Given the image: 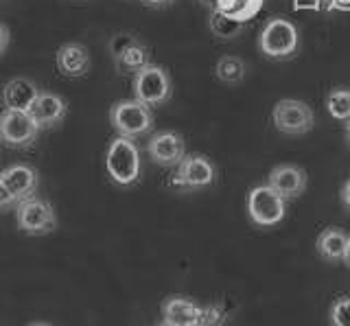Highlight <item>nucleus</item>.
<instances>
[{
	"mask_svg": "<svg viewBox=\"0 0 350 326\" xmlns=\"http://www.w3.org/2000/svg\"><path fill=\"white\" fill-rule=\"evenodd\" d=\"M171 96V77L162 66L149 64L134 74V99L147 105H162Z\"/></svg>",
	"mask_w": 350,
	"mask_h": 326,
	"instance_id": "obj_6",
	"label": "nucleus"
},
{
	"mask_svg": "<svg viewBox=\"0 0 350 326\" xmlns=\"http://www.w3.org/2000/svg\"><path fill=\"white\" fill-rule=\"evenodd\" d=\"M9 40H11L9 29L3 23H0V57H3L5 53H7V49H9Z\"/></svg>",
	"mask_w": 350,
	"mask_h": 326,
	"instance_id": "obj_27",
	"label": "nucleus"
},
{
	"mask_svg": "<svg viewBox=\"0 0 350 326\" xmlns=\"http://www.w3.org/2000/svg\"><path fill=\"white\" fill-rule=\"evenodd\" d=\"M160 326H175V324H171V322H162Z\"/></svg>",
	"mask_w": 350,
	"mask_h": 326,
	"instance_id": "obj_35",
	"label": "nucleus"
},
{
	"mask_svg": "<svg viewBox=\"0 0 350 326\" xmlns=\"http://www.w3.org/2000/svg\"><path fill=\"white\" fill-rule=\"evenodd\" d=\"M350 236L342 230V228H326V230L317 236V252L326 260H342L346 256Z\"/></svg>",
	"mask_w": 350,
	"mask_h": 326,
	"instance_id": "obj_17",
	"label": "nucleus"
},
{
	"mask_svg": "<svg viewBox=\"0 0 350 326\" xmlns=\"http://www.w3.org/2000/svg\"><path fill=\"white\" fill-rule=\"evenodd\" d=\"M116 62V66L118 70H123V72H138L142 70L145 66H149V49L145 44H140V42H136L134 46H129L125 53H120V55L114 59Z\"/></svg>",
	"mask_w": 350,
	"mask_h": 326,
	"instance_id": "obj_20",
	"label": "nucleus"
},
{
	"mask_svg": "<svg viewBox=\"0 0 350 326\" xmlns=\"http://www.w3.org/2000/svg\"><path fill=\"white\" fill-rule=\"evenodd\" d=\"M29 114L36 118V123L40 125V129L46 127H55L59 125L66 114H68V103H66L64 96L55 94V92H40V96L36 99V103L31 105Z\"/></svg>",
	"mask_w": 350,
	"mask_h": 326,
	"instance_id": "obj_13",
	"label": "nucleus"
},
{
	"mask_svg": "<svg viewBox=\"0 0 350 326\" xmlns=\"http://www.w3.org/2000/svg\"><path fill=\"white\" fill-rule=\"evenodd\" d=\"M147 154L160 167H178L186 158L184 138L178 132H158L149 138Z\"/></svg>",
	"mask_w": 350,
	"mask_h": 326,
	"instance_id": "obj_10",
	"label": "nucleus"
},
{
	"mask_svg": "<svg viewBox=\"0 0 350 326\" xmlns=\"http://www.w3.org/2000/svg\"><path fill=\"white\" fill-rule=\"evenodd\" d=\"M109 123L118 132V136L138 138L145 136L153 127V114L147 103L138 99H125L112 105L109 110Z\"/></svg>",
	"mask_w": 350,
	"mask_h": 326,
	"instance_id": "obj_3",
	"label": "nucleus"
},
{
	"mask_svg": "<svg viewBox=\"0 0 350 326\" xmlns=\"http://www.w3.org/2000/svg\"><path fill=\"white\" fill-rule=\"evenodd\" d=\"M208 29H211V33L215 38H221V40H234L243 33L245 29V23H241V20H234L230 18L228 14L219 12V9H213L211 12V18H208Z\"/></svg>",
	"mask_w": 350,
	"mask_h": 326,
	"instance_id": "obj_18",
	"label": "nucleus"
},
{
	"mask_svg": "<svg viewBox=\"0 0 350 326\" xmlns=\"http://www.w3.org/2000/svg\"><path fill=\"white\" fill-rule=\"evenodd\" d=\"M339 200H342V204L350 210V180L342 187V193H339Z\"/></svg>",
	"mask_w": 350,
	"mask_h": 326,
	"instance_id": "obj_28",
	"label": "nucleus"
},
{
	"mask_svg": "<svg viewBox=\"0 0 350 326\" xmlns=\"http://www.w3.org/2000/svg\"><path fill=\"white\" fill-rule=\"evenodd\" d=\"M326 110L335 121H350V90L337 88L326 96Z\"/></svg>",
	"mask_w": 350,
	"mask_h": 326,
	"instance_id": "obj_22",
	"label": "nucleus"
},
{
	"mask_svg": "<svg viewBox=\"0 0 350 326\" xmlns=\"http://www.w3.org/2000/svg\"><path fill=\"white\" fill-rule=\"evenodd\" d=\"M147 7H153V9H160V7H167L171 5V0H142Z\"/></svg>",
	"mask_w": 350,
	"mask_h": 326,
	"instance_id": "obj_30",
	"label": "nucleus"
},
{
	"mask_svg": "<svg viewBox=\"0 0 350 326\" xmlns=\"http://www.w3.org/2000/svg\"><path fill=\"white\" fill-rule=\"evenodd\" d=\"M40 85L29 77H14L3 88V105L5 110H22L29 112L31 105L40 96Z\"/></svg>",
	"mask_w": 350,
	"mask_h": 326,
	"instance_id": "obj_14",
	"label": "nucleus"
},
{
	"mask_svg": "<svg viewBox=\"0 0 350 326\" xmlns=\"http://www.w3.org/2000/svg\"><path fill=\"white\" fill-rule=\"evenodd\" d=\"M29 326H53V324H46V322H33V324H29Z\"/></svg>",
	"mask_w": 350,
	"mask_h": 326,
	"instance_id": "obj_33",
	"label": "nucleus"
},
{
	"mask_svg": "<svg viewBox=\"0 0 350 326\" xmlns=\"http://www.w3.org/2000/svg\"><path fill=\"white\" fill-rule=\"evenodd\" d=\"M335 9H350V0H317V12H335Z\"/></svg>",
	"mask_w": 350,
	"mask_h": 326,
	"instance_id": "obj_25",
	"label": "nucleus"
},
{
	"mask_svg": "<svg viewBox=\"0 0 350 326\" xmlns=\"http://www.w3.org/2000/svg\"><path fill=\"white\" fill-rule=\"evenodd\" d=\"M55 62H57V70L68 79H79L90 70V53L79 42H68L59 46Z\"/></svg>",
	"mask_w": 350,
	"mask_h": 326,
	"instance_id": "obj_15",
	"label": "nucleus"
},
{
	"mask_svg": "<svg viewBox=\"0 0 350 326\" xmlns=\"http://www.w3.org/2000/svg\"><path fill=\"white\" fill-rule=\"evenodd\" d=\"M40 125L29 112L3 110L0 112V140L7 147H29L36 143Z\"/></svg>",
	"mask_w": 350,
	"mask_h": 326,
	"instance_id": "obj_8",
	"label": "nucleus"
},
{
	"mask_svg": "<svg viewBox=\"0 0 350 326\" xmlns=\"http://www.w3.org/2000/svg\"><path fill=\"white\" fill-rule=\"evenodd\" d=\"M295 9H315L317 12V0H293Z\"/></svg>",
	"mask_w": 350,
	"mask_h": 326,
	"instance_id": "obj_29",
	"label": "nucleus"
},
{
	"mask_svg": "<svg viewBox=\"0 0 350 326\" xmlns=\"http://www.w3.org/2000/svg\"><path fill=\"white\" fill-rule=\"evenodd\" d=\"M284 204H287V200L280 198L269 184H262V187L252 189L247 195L250 219L256 226H262V228L276 226L284 219V213H287V206Z\"/></svg>",
	"mask_w": 350,
	"mask_h": 326,
	"instance_id": "obj_5",
	"label": "nucleus"
},
{
	"mask_svg": "<svg viewBox=\"0 0 350 326\" xmlns=\"http://www.w3.org/2000/svg\"><path fill=\"white\" fill-rule=\"evenodd\" d=\"M260 7H262V0H221L217 9L228 14L230 18L245 23V20L254 18L258 14Z\"/></svg>",
	"mask_w": 350,
	"mask_h": 326,
	"instance_id": "obj_21",
	"label": "nucleus"
},
{
	"mask_svg": "<svg viewBox=\"0 0 350 326\" xmlns=\"http://www.w3.org/2000/svg\"><path fill=\"white\" fill-rule=\"evenodd\" d=\"M213 182H215V167L204 156H186L171 178V184L178 189H204L211 187Z\"/></svg>",
	"mask_w": 350,
	"mask_h": 326,
	"instance_id": "obj_9",
	"label": "nucleus"
},
{
	"mask_svg": "<svg viewBox=\"0 0 350 326\" xmlns=\"http://www.w3.org/2000/svg\"><path fill=\"white\" fill-rule=\"evenodd\" d=\"M271 121L280 134L300 136L313 129L315 114L311 105L300 99H280L271 110Z\"/></svg>",
	"mask_w": 350,
	"mask_h": 326,
	"instance_id": "obj_4",
	"label": "nucleus"
},
{
	"mask_svg": "<svg viewBox=\"0 0 350 326\" xmlns=\"http://www.w3.org/2000/svg\"><path fill=\"white\" fill-rule=\"evenodd\" d=\"M195 326H197V324H195Z\"/></svg>",
	"mask_w": 350,
	"mask_h": 326,
	"instance_id": "obj_36",
	"label": "nucleus"
},
{
	"mask_svg": "<svg viewBox=\"0 0 350 326\" xmlns=\"http://www.w3.org/2000/svg\"><path fill=\"white\" fill-rule=\"evenodd\" d=\"M9 206H18L16 198L9 193V189L5 187V182L0 180V208H9Z\"/></svg>",
	"mask_w": 350,
	"mask_h": 326,
	"instance_id": "obj_26",
	"label": "nucleus"
},
{
	"mask_svg": "<svg viewBox=\"0 0 350 326\" xmlns=\"http://www.w3.org/2000/svg\"><path fill=\"white\" fill-rule=\"evenodd\" d=\"M162 315L164 322H171L175 326H195L202 320V307H197L195 302L173 296L164 300L162 304Z\"/></svg>",
	"mask_w": 350,
	"mask_h": 326,
	"instance_id": "obj_16",
	"label": "nucleus"
},
{
	"mask_svg": "<svg viewBox=\"0 0 350 326\" xmlns=\"http://www.w3.org/2000/svg\"><path fill=\"white\" fill-rule=\"evenodd\" d=\"M333 326H350V298H339L331 307Z\"/></svg>",
	"mask_w": 350,
	"mask_h": 326,
	"instance_id": "obj_23",
	"label": "nucleus"
},
{
	"mask_svg": "<svg viewBox=\"0 0 350 326\" xmlns=\"http://www.w3.org/2000/svg\"><path fill=\"white\" fill-rule=\"evenodd\" d=\"M346 132H348V140H350V121L346 123Z\"/></svg>",
	"mask_w": 350,
	"mask_h": 326,
	"instance_id": "obj_34",
	"label": "nucleus"
},
{
	"mask_svg": "<svg viewBox=\"0 0 350 326\" xmlns=\"http://www.w3.org/2000/svg\"><path fill=\"white\" fill-rule=\"evenodd\" d=\"M267 184L280 195V198L293 200V198H298V195H302L306 189V173L295 165H278L271 169Z\"/></svg>",
	"mask_w": 350,
	"mask_h": 326,
	"instance_id": "obj_12",
	"label": "nucleus"
},
{
	"mask_svg": "<svg viewBox=\"0 0 350 326\" xmlns=\"http://www.w3.org/2000/svg\"><path fill=\"white\" fill-rule=\"evenodd\" d=\"M215 74H217L219 81H224L228 85H234V83H241L245 79L247 64L241 57H237V55H226V57H221L217 62Z\"/></svg>",
	"mask_w": 350,
	"mask_h": 326,
	"instance_id": "obj_19",
	"label": "nucleus"
},
{
	"mask_svg": "<svg viewBox=\"0 0 350 326\" xmlns=\"http://www.w3.org/2000/svg\"><path fill=\"white\" fill-rule=\"evenodd\" d=\"M138 42V38L136 36H131V33H116V36H112L109 38V42H107V49H109V53H112V57L116 59L120 53H125L129 46H134Z\"/></svg>",
	"mask_w": 350,
	"mask_h": 326,
	"instance_id": "obj_24",
	"label": "nucleus"
},
{
	"mask_svg": "<svg viewBox=\"0 0 350 326\" xmlns=\"http://www.w3.org/2000/svg\"><path fill=\"white\" fill-rule=\"evenodd\" d=\"M0 180L5 182V187L9 189V193L14 195L16 202H25L29 198H33L38 191V171L29 167V165H11L7 169L0 171Z\"/></svg>",
	"mask_w": 350,
	"mask_h": 326,
	"instance_id": "obj_11",
	"label": "nucleus"
},
{
	"mask_svg": "<svg viewBox=\"0 0 350 326\" xmlns=\"http://www.w3.org/2000/svg\"><path fill=\"white\" fill-rule=\"evenodd\" d=\"M16 221L25 234H46L57 228V215L46 200L29 198L18 204Z\"/></svg>",
	"mask_w": 350,
	"mask_h": 326,
	"instance_id": "obj_7",
	"label": "nucleus"
},
{
	"mask_svg": "<svg viewBox=\"0 0 350 326\" xmlns=\"http://www.w3.org/2000/svg\"><path fill=\"white\" fill-rule=\"evenodd\" d=\"M202 3H204V5L213 12V9H217V7H219V3H221V0H202Z\"/></svg>",
	"mask_w": 350,
	"mask_h": 326,
	"instance_id": "obj_31",
	"label": "nucleus"
},
{
	"mask_svg": "<svg viewBox=\"0 0 350 326\" xmlns=\"http://www.w3.org/2000/svg\"><path fill=\"white\" fill-rule=\"evenodd\" d=\"M344 260H346L348 267H350V241H348V249H346V256H344Z\"/></svg>",
	"mask_w": 350,
	"mask_h": 326,
	"instance_id": "obj_32",
	"label": "nucleus"
},
{
	"mask_svg": "<svg viewBox=\"0 0 350 326\" xmlns=\"http://www.w3.org/2000/svg\"><path fill=\"white\" fill-rule=\"evenodd\" d=\"M258 49L269 59H291L300 49L298 27L287 18H271L260 31Z\"/></svg>",
	"mask_w": 350,
	"mask_h": 326,
	"instance_id": "obj_1",
	"label": "nucleus"
},
{
	"mask_svg": "<svg viewBox=\"0 0 350 326\" xmlns=\"http://www.w3.org/2000/svg\"><path fill=\"white\" fill-rule=\"evenodd\" d=\"M105 169L107 176L120 187L138 182L140 178V151L134 143V138L118 136L107 147L105 154Z\"/></svg>",
	"mask_w": 350,
	"mask_h": 326,
	"instance_id": "obj_2",
	"label": "nucleus"
}]
</instances>
